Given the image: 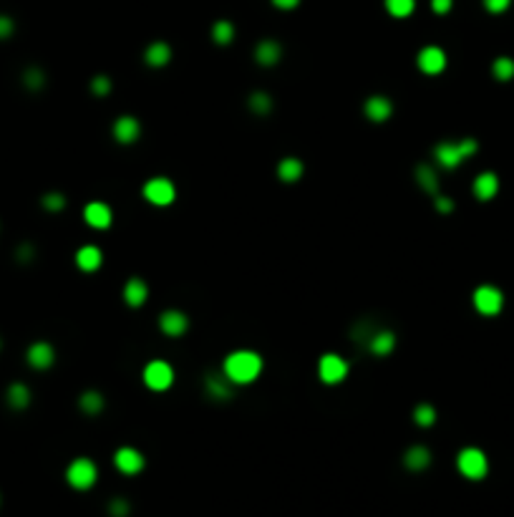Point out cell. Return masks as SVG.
Returning a JSON list of instances; mask_svg holds the SVG:
<instances>
[{
    "label": "cell",
    "instance_id": "obj_1",
    "mask_svg": "<svg viewBox=\"0 0 514 517\" xmlns=\"http://www.w3.org/2000/svg\"><path fill=\"white\" fill-rule=\"evenodd\" d=\"M222 373L230 379L232 386H247V384L260 379V373H262V356L249 349L232 351L225 358V364H222Z\"/></svg>",
    "mask_w": 514,
    "mask_h": 517
},
{
    "label": "cell",
    "instance_id": "obj_2",
    "mask_svg": "<svg viewBox=\"0 0 514 517\" xmlns=\"http://www.w3.org/2000/svg\"><path fill=\"white\" fill-rule=\"evenodd\" d=\"M476 149H479L476 139L464 137V139H459V142H441V144H436L434 146V157H436V162L444 169H454V167H459L467 157H471Z\"/></svg>",
    "mask_w": 514,
    "mask_h": 517
},
{
    "label": "cell",
    "instance_id": "obj_3",
    "mask_svg": "<svg viewBox=\"0 0 514 517\" xmlns=\"http://www.w3.org/2000/svg\"><path fill=\"white\" fill-rule=\"evenodd\" d=\"M144 199L154 207H169L177 199V187H174L172 179L166 177H151L149 182H144L142 187Z\"/></svg>",
    "mask_w": 514,
    "mask_h": 517
},
{
    "label": "cell",
    "instance_id": "obj_4",
    "mask_svg": "<svg viewBox=\"0 0 514 517\" xmlns=\"http://www.w3.org/2000/svg\"><path fill=\"white\" fill-rule=\"evenodd\" d=\"M348 371H350V366L338 353H323V356L317 358V379L323 381V384H328V386H335L340 381H346Z\"/></svg>",
    "mask_w": 514,
    "mask_h": 517
},
{
    "label": "cell",
    "instance_id": "obj_5",
    "mask_svg": "<svg viewBox=\"0 0 514 517\" xmlns=\"http://www.w3.org/2000/svg\"><path fill=\"white\" fill-rule=\"evenodd\" d=\"M456 467L467 479H482L489 470V462H487V454L482 449L476 447H467L461 449L459 456H456Z\"/></svg>",
    "mask_w": 514,
    "mask_h": 517
},
{
    "label": "cell",
    "instance_id": "obj_6",
    "mask_svg": "<svg viewBox=\"0 0 514 517\" xmlns=\"http://www.w3.org/2000/svg\"><path fill=\"white\" fill-rule=\"evenodd\" d=\"M96 477H98V470L89 456H78V459H74L66 470L68 485L74 487V490H89V487H93Z\"/></svg>",
    "mask_w": 514,
    "mask_h": 517
},
{
    "label": "cell",
    "instance_id": "obj_7",
    "mask_svg": "<svg viewBox=\"0 0 514 517\" xmlns=\"http://www.w3.org/2000/svg\"><path fill=\"white\" fill-rule=\"evenodd\" d=\"M144 384H146V388H151V391H166V388L174 384V368L166 361H149V364L144 366V373H142Z\"/></svg>",
    "mask_w": 514,
    "mask_h": 517
},
{
    "label": "cell",
    "instance_id": "obj_8",
    "mask_svg": "<svg viewBox=\"0 0 514 517\" xmlns=\"http://www.w3.org/2000/svg\"><path fill=\"white\" fill-rule=\"evenodd\" d=\"M502 305H504V296L494 285H479L474 290V308L482 316H497L502 311Z\"/></svg>",
    "mask_w": 514,
    "mask_h": 517
},
{
    "label": "cell",
    "instance_id": "obj_9",
    "mask_svg": "<svg viewBox=\"0 0 514 517\" xmlns=\"http://www.w3.org/2000/svg\"><path fill=\"white\" fill-rule=\"evenodd\" d=\"M416 66L426 74V76H438L446 69V54L438 46H423L416 56Z\"/></svg>",
    "mask_w": 514,
    "mask_h": 517
},
{
    "label": "cell",
    "instance_id": "obj_10",
    "mask_svg": "<svg viewBox=\"0 0 514 517\" xmlns=\"http://www.w3.org/2000/svg\"><path fill=\"white\" fill-rule=\"evenodd\" d=\"M363 114L368 116V122L373 124H383L391 119L393 114V101L383 94H376V96H368L366 104H363Z\"/></svg>",
    "mask_w": 514,
    "mask_h": 517
},
{
    "label": "cell",
    "instance_id": "obj_11",
    "mask_svg": "<svg viewBox=\"0 0 514 517\" xmlns=\"http://www.w3.org/2000/svg\"><path fill=\"white\" fill-rule=\"evenodd\" d=\"M111 134H113V139H116L119 144H134L136 139L142 137V124H139V119H136V116L124 114V116H119V119L113 122Z\"/></svg>",
    "mask_w": 514,
    "mask_h": 517
},
{
    "label": "cell",
    "instance_id": "obj_12",
    "mask_svg": "<svg viewBox=\"0 0 514 517\" xmlns=\"http://www.w3.org/2000/svg\"><path fill=\"white\" fill-rule=\"evenodd\" d=\"M159 328H161V333L169 336V338H179V336L187 333L189 318L181 311H177V308H169V311H164L159 316Z\"/></svg>",
    "mask_w": 514,
    "mask_h": 517
},
{
    "label": "cell",
    "instance_id": "obj_13",
    "mask_svg": "<svg viewBox=\"0 0 514 517\" xmlns=\"http://www.w3.org/2000/svg\"><path fill=\"white\" fill-rule=\"evenodd\" d=\"M25 358H28L30 368L45 371V368H51L53 361H56V351H53V346L48 341H36V343H30V346H28Z\"/></svg>",
    "mask_w": 514,
    "mask_h": 517
},
{
    "label": "cell",
    "instance_id": "obj_14",
    "mask_svg": "<svg viewBox=\"0 0 514 517\" xmlns=\"http://www.w3.org/2000/svg\"><path fill=\"white\" fill-rule=\"evenodd\" d=\"M83 220L93 230L111 228V220H113L111 207L106 205V202H89V205L83 207Z\"/></svg>",
    "mask_w": 514,
    "mask_h": 517
},
{
    "label": "cell",
    "instance_id": "obj_15",
    "mask_svg": "<svg viewBox=\"0 0 514 517\" xmlns=\"http://www.w3.org/2000/svg\"><path fill=\"white\" fill-rule=\"evenodd\" d=\"M113 464L119 467L124 474H139L144 470V454L134 447H121L113 454Z\"/></svg>",
    "mask_w": 514,
    "mask_h": 517
},
{
    "label": "cell",
    "instance_id": "obj_16",
    "mask_svg": "<svg viewBox=\"0 0 514 517\" xmlns=\"http://www.w3.org/2000/svg\"><path fill=\"white\" fill-rule=\"evenodd\" d=\"M471 192H474L476 199H482V202H489L491 197H497L499 177L494 175V172H482V175L474 179V184H471Z\"/></svg>",
    "mask_w": 514,
    "mask_h": 517
},
{
    "label": "cell",
    "instance_id": "obj_17",
    "mask_svg": "<svg viewBox=\"0 0 514 517\" xmlns=\"http://www.w3.org/2000/svg\"><path fill=\"white\" fill-rule=\"evenodd\" d=\"M101 263H104V252L98 250L96 245H83V248L76 250V265H78V270H83V273L98 270Z\"/></svg>",
    "mask_w": 514,
    "mask_h": 517
},
{
    "label": "cell",
    "instance_id": "obj_18",
    "mask_svg": "<svg viewBox=\"0 0 514 517\" xmlns=\"http://www.w3.org/2000/svg\"><path fill=\"white\" fill-rule=\"evenodd\" d=\"M204 391H207V396L210 399H217V402H227V399H232V384H230V379H227L225 373H212V376H207L204 379Z\"/></svg>",
    "mask_w": 514,
    "mask_h": 517
},
{
    "label": "cell",
    "instance_id": "obj_19",
    "mask_svg": "<svg viewBox=\"0 0 514 517\" xmlns=\"http://www.w3.org/2000/svg\"><path fill=\"white\" fill-rule=\"evenodd\" d=\"M280 58H282V46H280L278 41L265 38L255 46V61L260 66H275Z\"/></svg>",
    "mask_w": 514,
    "mask_h": 517
},
{
    "label": "cell",
    "instance_id": "obj_20",
    "mask_svg": "<svg viewBox=\"0 0 514 517\" xmlns=\"http://www.w3.org/2000/svg\"><path fill=\"white\" fill-rule=\"evenodd\" d=\"M146 298H149L146 283H144L142 278H128L126 285H124V300H126V305L139 308V305L146 303Z\"/></svg>",
    "mask_w": 514,
    "mask_h": 517
},
{
    "label": "cell",
    "instance_id": "obj_21",
    "mask_svg": "<svg viewBox=\"0 0 514 517\" xmlns=\"http://www.w3.org/2000/svg\"><path fill=\"white\" fill-rule=\"evenodd\" d=\"M366 346H368V351L373 356H388L396 349V336L391 331H373Z\"/></svg>",
    "mask_w": 514,
    "mask_h": 517
},
{
    "label": "cell",
    "instance_id": "obj_22",
    "mask_svg": "<svg viewBox=\"0 0 514 517\" xmlns=\"http://www.w3.org/2000/svg\"><path fill=\"white\" fill-rule=\"evenodd\" d=\"M144 61L149 63L151 69H161V66H166V63L172 61V48L166 46L164 41H154L144 51Z\"/></svg>",
    "mask_w": 514,
    "mask_h": 517
},
{
    "label": "cell",
    "instance_id": "obj_23",
    "mask_svg": "<svg viewBox=\"0 0 514 517\" xmlns=\"http://www.w3.org/2000/svg\"><path fill=\"white\" fill-rule=\"evenodd\" d=\"M403 464H406V470L411 472H421L426 470L431 464V452L423 444H414L411 449H406V454H403Z\"/></svg>",
    "mask_w": 514,
    "mask_h": 517
},
{
    "label": "cell",
    "instance_id": "obj_24",
    "mask_svg": "<svg viewBox=\"0 0 514 517\" xmlns=\"http://www.w3.org/2000/svg\"><path fill=\"white\" fill-rule=\"evenodd\" d=\"M302 172H305V167H302V162L298 160V157H285V160H280V164H278V177L285 184L298 182L302 177Z\"/></svg>",
    "mask_w": 514,
    "mask_h": 517
},
{
    "label": "cell",
    "instance_id": "obj_25",
    "mask_svg": "<svg viewBox=\"0 0 514 517\" xmlns=\"http://www.w3.org/2000/svg\"><path fill=\"white\" fill-rule=\"evenodd\" d=\"M416 182H418V187H421L426 195H438V175L436 169L429 167V164H418L416 167Z\"/></svg>",
    "mask_w": 514,
    "mask_h": 517
},
{
    "label": "cell",
    "instance_id": "obj_26",
    "mask_svg": "<svg viewBox=\"0 0 514 517\" xmlns=\"http://www.w3.org/2000/svg\"><path fill=\"white\" fill-rule=\"evenodd\" d=\"M78 406H81L83 414L96 417V414H101V411H104V394H101V391H96V388H89V391H83V394H81Z\"/></svg>",
    "mask_w": 514,
    "mask_h": 517
},
{
    "label": "cell",
    "instance_id": "obj_27",
    "mask_svg": "<svg viewBox=\"0 0 514 517\" xmlns=\"http://www.w3.org/2000/svg\"><path fill=\"white\" fill-rule=\"evenodd\" d=\"M5 402L10 409H25L30 404V388L25 384H10L5 391Z\"/></svg>",
    "mask_w": 514,
    "mask_h": 517
},
{
    "label": "cell",
    "instance_id": "obj_28",
    "mask_svg": "<svg viewBox=\"0 0 514 517\" xmlns=\"http://www.w3.org/2000/svg\"><path fill=\"white\" fill-rule=\"evenodd\" d=\"M247 107L252 114L257 116H267L272 111V96L267 91H252L247 99Z\"/></svg>",
    "mask_w": 514,
    "mask_h": 517
},
{
    "label": "cell",
    "instance_id": "obj_29",
    "mask_svg": "<svg viewBox=\"0 0 514 517\" xmlns=\"http://www.w3.org/2000/svg\"><path fill=\"white\" fill-rule=\"evenodd\" d=\"M232 38H234V25L230 21H217V23L212 25V41L217 46H227V43H232Z\"/></svg>",
    "mask_w": 514,
    "mask_h": 517
},
{
    "label": "cell",
    "instance_id": "obj_30",
    "mask_svg": "<svg viewBox=\"0 0 514 517\" xmlns=\"http://www.w3.org/2000/svg\"><path fill=\"white\" fill-rule=\"evenodd\" d=\"M491 74L497 81H512L514 78V61L509 56H499L497 61L491 63Z\"/></svg>",
    "mask_w": 514,
    "mask_h": 517
},
{
    "label": "cell",
    "instance_id": "obj_31",
    "mask_svg": "<svg viewBox=\"0 0 514 517\" xmlns=\"http://www.w3.org/2000/svg\"><path fill=\"white\" fill-rule=\"evenodd\" d=\"M383 6L393 18H408L416 8V0H386Z\"/></svg>",
    "mask_w": 514,
    "mask_h": 517
},
{
    "label": "cell",
    "instance_id": "obj_32",
    "mask_svg": "<svg viewBox=\"0 0 514 517\" xmlns=\"http://www.w3.org/2000/svg\"><path fill=\"white\" fill-rule=\"evenodd\" d=\"M414 421L418 426H434V421H436V409H434L431 404H418L414 409Z\"/></svg>",
    "mask_w": 514,
    "mask_h": 517
},
{
    "label": "cell",
    "instance_id": "obj_33",
    "mask_svg": "<svg viewBox=\"0 0 514 517\" xmlns=\"http://www.w3.org/2000/svg\"><path fill=\"white\" fill-rule=\"evenodd\" d=\"M23 84H25V89H30V91H38V89H43L45 84V74L41 69H25V74H23Z\"/></svg>",
    "mask_w": 514,
    "mask_h": 517
},
{
    "label": "cell",
    "instance_id": "obj_34",
    "mask_svg": "<svg viewBox=\"0 0 514 517\" xmlns=\"http://www.w3.org/2000/svg\"><path fill=\"white\" fill-rule=\"evenodd\" d=\"M41 205H43V210H48V212H60V210L66 207V197H63L60 192H45L43 197H41Z\"/></svg>",
    "mask_w": 514,
    "mask_h": 517
},
{
    "label": "cell",
    "instance_id": "obj_35",
    "mask_svg": "<svg viewBox=\"0 0 514 517\" xmlns=\"http://www.w3.org/2000/svg\"><path fill=\"white\" fill-rule=\"evenodd\" d=\"M91 94H93V96H98V99L109 96V94H111V78L106 76V74L93 76V78H91Z\"/></svg>",
    "mask_w": 514,
    "mask_h": 517
},
{
    "label": "cell",
    "instance_id": "obj_36",
    "mask_svg": "<svg viewBox=\"0 0 514 517\" xmlns=\"http://www.w3.org/2000/svg\"><path fill=\"white\" fill-rule=\"evenodd\" d=\"M509 6H512V0H484V8L489 10V13H494V16L504 13Z\"/></svg>",
    "mask_w": 514,
    "mask_h": 517
},
{
    "label": "cell",
    "instance_id": "obj_37",
    "mask_svg": "<svg viewBox=\"0 0 514 517\" xmlns=\"http://www.w3.org/2000/svg\"><path fill=\"white\" fill-rule=\"evenodd\" d=\"M434 207H436L441 214H449L454 210V202L446 197V195H441V192H438V195H434Z\"/></svg>",
    "mask_w": 514,
    "mask_h": 517
},
{
    "label": "cell",
    "instance_id": "obj_38",
    "mask_svg": "<svg viewBox=\"0 0 514 517\" xmlns=\"http://www.w3.org/2000/svg\"><path fill=\"white\" fill-rule=\"evenodd\" d=\"M15 31V23H13V18L10 16H0V41H5L10 38Z\"/></svg>",
    "mask_w": 514,
    "mask_h": 517
},
{
    "label": "cell",
    "instance_id": "obj_39",
    "mask_svg": "<svg viewBox=\"0 0 514 517\" xmlns=\"http://www.w3.org/2000/svg\"><path fill=\"white\" fill-rule=\"evenodd\" d=\"M454 0H431V10L436 13V16H446L449 10H451Z\"/></svg>",
    "mask_w": 514,
    "mask_h": 517
},
{
    "label": "cell",
    "instance_id": "obj_40",
    "mask_svg": "<svg viewBox=\"0 0 514 517\" xmlns=\"http://www.w3.org/2000/svg\"><path fill=\"white\" fill-rule=\"evenodd\" d=\"M109 507H111V515H113V517H124V515L128 512L126 500H113L111 505H109Z\"/></svg>",
    "mask_w": 514,
    "mask_h": 517
},
{
    "label": "cell",
    "instance_id": "obj_41",
    "mask_svg": "<svg viewBox=\"0 0 514 517\" xmlns=\"http://www.w3.org/2000/svg\"><path fill=\"white\" fill-rule=\"evenodd\" d=\"M36 255V250H33V245H21L18 248V252H15V258L21 260V263H28L30 258Z\"/></svg>",
    "mask_w": 514,
    "mask_h": 517
},
{
    "label": "cell",
    "instance_id": "obj_42",
    "mask_svg": "<svg viewBox=\"0 0 514 517\" xmlns=\"http://www.w3.org/2000/svg\"><path fill=\"white\" fill-rule=\"evenodd\" d=\"M298 3H300V0H272V6H275V8H282V10L298 8Z\"/></svg>",
    "mask_w": 514,
    "mask_h": 517
},
{
    "label": "cell",
    "instance_id": "obj_43",
    "mask_svg": "<svg viewBox=\"0 0 514 517\" xmlns=\"http://www.w3.org/2000/svg\"><path fill=\"white\" fill-rule=\"evenodd\" d=\"M0 346H3V341H0Z\"/></svg>",
    "mask_w": 514,
    "mask_h": 517
}]
</instances>
